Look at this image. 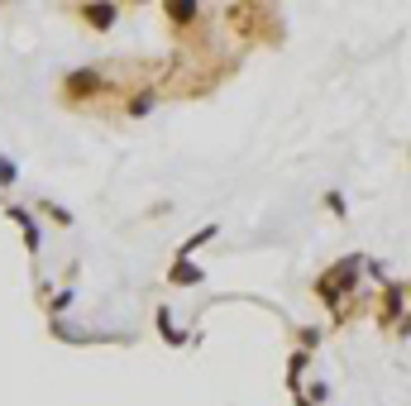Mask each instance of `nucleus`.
Here are the masks:
<instances>
[{"instance_id": "1", "label": "nucleus", "mask_w": 411, "mask_h": 406, "mask_svg": "<svg viewBox=\"0 0 411 406\" xmlns=\"http://www.w3.org/2000/svg\"><path fill=\"white\" fill-rule=\"evenodd\" d=\"M354 273H359V258H345V263L335 268L330 278H320V297H330V301H335V297H340V287H345Z\"/></svg>"}, {"instance_id": "3", "label": "nucleus", "mask_w": 411, "mask_h": 406, "mask_svg": "<svg viewBox=\"0 0 411 406\" xmlns=\"http://www.w3.org/2000/svg\"><path fill=\"white\" fill-rule=\"evenodd\" d=\"M173 282H182V287H187V282H201V268H191V263H177V268H173Z\"/></svg>"}, {"instance_id": "5", "label": "nucleus", "mask_w": 411, "mask_h": 406, "mask_svg": "<svg viewBox=\"0 0 411 406\" xmlns=\"http://www.w3.org/2000/svg\"><path fill=\"white\" fill-rule=\"evenodd\" d=\"M0 182H15V163H5V158H0Z\"/></svg>"}, {"instance_id": "2", "label": "nucleus", "mask_w": 411, "mask_h": 406, "mask_svg": "<svg viewBox=\"0 0 411 406\" xmlns=\"http://www.w3.org/2000/svg\"><path fill=\"white\" fill-rule=\"evenodd\" d=\"M86 19H91L96 29H111V24H115V5H91V10H86Z\"/></svg>"}, {"instance_id": "4", "label": "nucleus", "mask_w": 411, "mask_h": 406, "mask_svg": "<svg viewBox=\"0 0 411 406\" xmlns=\"http://www.w3.org/2000/svg\"><path fill=\"white\" fill-rule=\"evenodd\" d=\"M148 106H153V96L143 91V96H134V106H129V110H134V115H148Z\"/></svg>"}]
</instances>
